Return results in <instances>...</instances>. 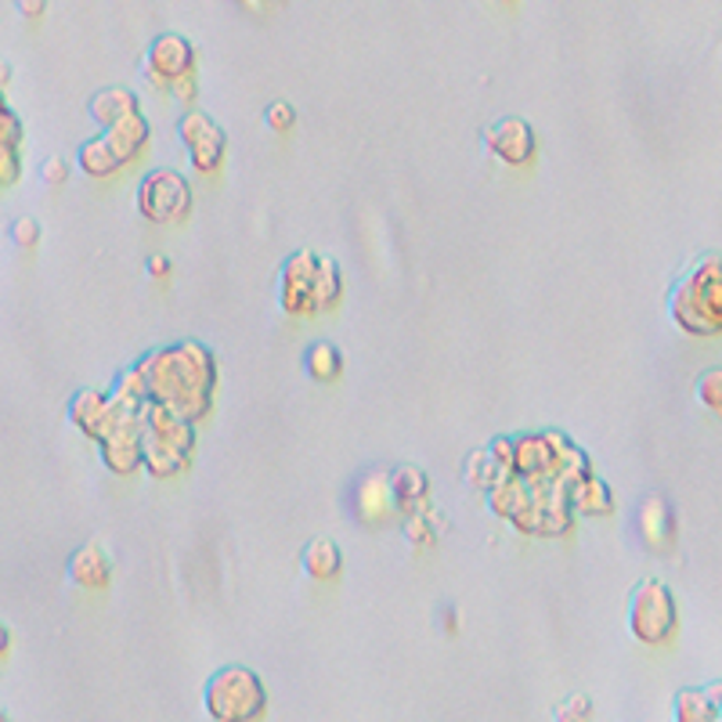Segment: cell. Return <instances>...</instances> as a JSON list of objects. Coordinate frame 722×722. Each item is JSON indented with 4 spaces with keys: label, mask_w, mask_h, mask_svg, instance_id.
Returning <instances> with one entry per match:
<instances>
[{
    "label": "cell",
    "mask_w": 722,
    "mask_h": 722,
    "mask_svg": "<svg viewBox=\"0 0 722 722\" xmlns=\"http://www.w3.org/2000/svg\"><path fill=\"white\" fill-rule=\"evenodd\" d=\"M8 650H11V628L0 622V658H4Z\"/></svg>",
    "instance_id": "f35d334b"
},
{
    "label": "cell",
    "mask_w": 722,
    "mask_h": 722,
    "mask_svg": "<svg viewBox=\"0 0 722 722\" xmlns=\"http://www.w3.org/2000/svg\"><path fill=\"white\" fill-rule=\"evenodd\" d=\"M141 372V386H145V401L173 412L184 423H203L213 412V401H217V358H213L210 347L184 340V343H170L149 351L141 361H134Z\"/></svg>",
    "instance_id": "6da1fadb"
},
{
    "label": "cell",
    "mask_w": 722,
    "mask_h": 722,
    "mask_svg": "<svg viewBox=\"0 0 722 722\" xmlns=\"http://www.w3.org/2000/svg\"><path fill=\"white\" fill-rule=\"evenodd\" d=\"M130 113H141V109H138V95L127 87H105L87 102V116L95 119L102 130H109L113 124L127 119Z\"/></svg>",
    "instance_id": "44dd1931"
},
{
    "label": "cell",
    "mask_w": 722,
    "mask_h": 722,
    "mask_svg": "<svg viewBox=\"0 0 722 722\" xmlns=\"http://www.w3.org/2000/svg\"><path fill=\"white\" fill-rule=\"evenodd\" d=\"M463 477H466V485L470 488H477V491H491L495 485H502L506 474L499 463L491 459V452L488 448H477V452H470V456H466V463H463Z\"/></svg>",
    "instance_id": "d4e9b609"
},
{
    "label": "cell",
    "mask_w": 722,
    "mask_h": 722,
    "mask_svg": "<svg viewBox=\"0 0 722 722\" xmlns=\"http://www.w3.org/2000/svg\"><path fill=\"white\" fill-rule=\"evenodd\" d=\"M510 477L513 480H524L528 488L564 485V480H560V466H556V452H553L550 434L542 431V434H517L513 437Z\"/></svg>",
    "instance_id": "30bf717a"
},
{
    "label": "cell",
    "mask_w": 722,
    "mask_h": 722,
    "mask_svg": "<svg viewBox=\"0 0 722 722\" xmlns=\"http://www.w3.org/2000/svg\"><path fill=\"white\" fill-rule=\"evenodd\" d=\"M480 145L485 152L499 159L502 167H513V170H528L534 159H539V134L520 116H502L480 134Z\"/></svg>",
    "instance_id": "9c48e42d"
},
{
    "label": "cell",
    "mask_w": 722,
    "mask_h": 722,
    "mask_svg": "<svg viewBox=\"0 0 722 722\" xmlns=\"http://www.w3.org/2000/svg\"><path fill=\"white\" fill-rule=\"evenodd\" d=\"M76 167L84 178L91 181H113L116 173H124V163L113 156V149L105 145V138L98 134V138H87L84 145H79V152H76Z\"/></svg>",
    "instance_id": "603a6c76"
},
{
    "label": "cell",
    "mask_w": 722,
    "mask_h": 722,
    "mask_svg": "<svg viewBox=\"0 0 722 722\" xmlns=\"http://www.w3.org/2000/svg\"><path fill=\"white\" fill-rule=\"evenodd\" d=\"M145 267H149V275L156 278V283H167V278L173 275V264H170V257H163V253H152Z\"/></svg>",
    "instance_id": "e575fe53"
},
{
    "label": "cell",
    "mask_w": 722,
    "mask_h": 722,
    "mask_svg": "<svg viewBox=\"0 0 722 722\" xmlns=\"http://www.w3.org/2000/svg\"><path fill=\"white\" fill-rule=\"evenodd\" d=\"M391 477V491H394V510L397 513H420L431 510V477L420 466H397Z\"/></svg>",
    "instance_id": "d6986e66"
},
{
    "label": "cell",
    "mask_w": 722,
    "mask_h": 722,
    "mask_svg": "<svg viewBox=\"0 0 722 722\" xmlns=\"http://www.w3.org/2000/svg\"><path fill=\"white\" fill-rule=\"evenodd\" d=\"M672 326L687 337H719L722 332V267L719 257H701L693 272L668 297Z\"/></svg>",
    "instance_id": "7a4b0ae2"
},
{
    "label": "cell",
    "mask_w": 722,
    "mask_h": 722,
    "mask_svg": "<svg viewBox=\"0 0 722 722\" xmlns=\"http://www.w3.org/2000/svg\"><path fill=\"white\" fill-rule=\"evenodd\" d=\"M499 4H517V0H499Z\"/></svg>",
    "instance_id": "b9f144b4"
},
{
    "label": "cell",
    "mask_w": 722,
    "mask_h": 722,
    "mask_svg": "<svg viewBox=\"0 0 722 722\" xmlns=\"http://www.w3.org/2000/svg\"><path fill=\"white\" fill-rule=\"evenodd\" d=\"M719 683H712L708 690L683 687L672 698V722H719Z\"/></svg>",
    "instance_id": "ffe728a7"
},
{
    "label": "cell",
    "mask_w": 722,
    "mask_h": 722,
    "mask_svg": "<svg viewBox=\"0 0 722 722\" xmlns=\"http://www.w3.org/2000/svg\"><path fill=\"white\" fill-rule=\"evenodd\" d=\"M105 145L113 149V156L124 163V170L130 163H138V159L149 152V145H152V127H149V119H145L141 113H130L127 119H119V124H113L109 130L102 134Z\"/></svg>",
    "instance_id": "2e32d148"
},
{
    "label": "cell",
    "mask_w": 722,
    "mask_h": 722,
    "mask_svg": "<svg viewBox=\"0 0 722 722\" xmlns=\"http://www.w3.org/2000/svg\"><path fill=\"white\" fill-rule=\"evenodd\" d=\"M195 73V44L181 33H159L141 59V76L152 91H170L181 76Z\"/></svg>",
    "instance_id": "ba28073f"
},
{
    "label": "cell",
    "mask_w": 722,
    "mask_h": 722,
    "mask_svg": "<svg viewBox=\"0 0 722 722\" xmlns=\"http://www.w3.org/2000/svg\"><path fill=\"white\" fill-rule=\"evenodd\" d=\"M343 297V275H340V264L329 261V257H318L315 267V304H318V315L332 311Z\"/></svg>",
    "instance_id": "4316f807"
},
{
    "label": "cell",
    "mask_w": 722,
    "mask_h": 722,
    "mask_svg": "<svg viewBox=\"0 0 722 722\" xmlns=\"http://www.w3.org/2000/svg\"><path fill=\"white\" fill-rule=\"evenodd\" d=\"M15 11H19L25 22H36V19H44L47 0H15Z\"/></svg>",
    "instance_id": "d590c367"
},
{
    "label": "cell",
    "mask_w": 722,
    "mask_h": 722,
    "mask_svg": "<svg viewBox=\"0 0 722 722\" xmlns=\"http://www.w3.org/2000/svg\"><path fill=\"white\" fill-rule=\"evenodd\" d=\"M138 213L149 224H181L192 213V184L181 170H149L138 184Z\"/></svg>",
    "instance_id": "5b68a950"
},
{
    "label": "cell",
    "mask_w": 722,
    "mask_h": 722,
    "mask_svg": "<svg viewBox=\"0 0 722 722\" xmlns=\"http://www.w3.org/2000/svg\"><path fill=\"white\" fill-rule=\"evenodd\" d=\"M238 4H243L246 11H253V15H267V11L278 8L283 0H238Z\"/></svg>",
    "instance_id": "8d00e7d4"
},
{
    "label": "cell",
    "mask_w": 722,
    "mask_h": 722,
    "mask_svg": "<svg viewBox=\"0 0 722 722\" xmlns=\"http://www.w3.org/2000/svg\"><path fill=\"white\" fill-rule=\"evenodd\" d=\"M300 564L307 571V578L315 582H337L343 574V550L332 539H311L304 545Z\"/></svg>",
    "instance_id": "7402d4cb"
},
{
    "label": "cell",
    "mask_w": 722,
    "mask_h": 722,
    "mask_svg": "<svg viewBox=\"0 0 722 722\" xmlns=\"http://www.w3.org/2000/svg\"><path fill=\"white\" fill-rule=\"evenodd\" d=\"M189 466H192L189 452H181L178 445H170V440L141 431V470L149 477L170 480V477H181Z\"/></svg>",
    "instance_id": "ac0fdd59"
},
{
    "label": "cell",
    "mask_w": 722,
    "mask_h": 722,
    "mask_svg": "<svg viewBox=\"0 0 722 722\" xmlns=\"http://www.w3.org/2000/svg\"><path fill=\"white\" fill-rule=\"evenodd\" d=\"M401 534L412 550H434L437 545V534H440V517L434 510H420V513H408L405 524H401Z\"/></svg>",
    "instance_id": "83f0119b"
},
{
    "label": "cell",
    "mask_w": 722,
    "mask_h": 722,
    "mask_svg": "<svg viewBox=\"0 0 722 722\" xmlns=\"http://www.w3.org/2000/svg\"><path fill=\"white\" fill-rule=\"evenodd\" d=\"M167 95H173L181 105H195V98H199V84H195V73L192 76H181L178 84H173Z\"/></svg>",
    "instance_id": "836d02e7"
},
{
    "label": "cell",
    "mask_w": 722,
    "mask_h": 722,
    "mask_svg": "<svg viewBox=\"0 0 722 722\" xmlns=\"http://www.w3.org/2000/svg\"><path fill=\"white\" fill-rule=\"evenodd\" d=\"M178 138L189 152V163L195 173H217L224 167V156H229V134L221 130V124L206 113L189 109L178 119Z\"/></svg>",
    "instance_id": "52a82bcc"
},
{
    "label": "cell",
    "mask_w": 722,
    "mask_h": 722,
    "mask_svg": "<svg viewBox=\"0 0 722 722\" xmlns=\"http://www.w3.org/2000/svg\"><path fill=\"white\" fill-rule=\"evenodd\" d=\"M0 722H11V715L4 712V708H0Z\"/></svg>",
    "instance_id": "60d3db41"
},
{
    "label": "cell",
    "mask_w": 722,
    "mask_h": 722,
    "mask_svg": "<svg viewBox=\"0 0 722 722\" xmlns=\"http://www.w3.org/2000/svg\"><path fill=\"white\" fill-rule=\"evenodd\" d=\"M315 267H318V253H311V249H297L283 261V272H278V304H283L286 315H293V318H315L318 315Z\"/></svg>",
    "instance_id": "8fae6325"
},
{
    "label": "cell",
    "mask_w": 722,
    "mask_h": 722,
    "mask_svg": "<svg viewBox=\"0 0 722 722\" xmlns=\"http://www.w3.org/2000/svg\"><path fill=\"white\" fill-rule=\"evenodd\" d=\"M65 574H70V582L76 585V590L98 593L113 582V556H109L105 545L87 542L70 556V567H65Z\"/></svg>",
    "instance_id": "e0dca14e"
},
{
    "label": "cell",
    "mask_w": 722,
    "mask_h": 722,
    "mask_svg": "<svg viewBox=\"0 0 722 722\" xmlns=\"http://www.w3.org/2000/svg\"><path fill=\"white\" fill-rule=\"evenodd\" d=\"M102 466L113 477H130L141 470V412L119 420L109 434L98 440Z\"/></svg>",
    "instance_id": "7c38bea8"
},
{
    "label": "cell",
    "mask_w": 722,
    "mask_h": 722,
    "mask_svg": "<svg viewBox=\"0 0 722 722\" xmlns=\"http://www.w3.org/2000/svg\"><path fill=\"white\" fill-rule=\"evenodd\" d=\"M203 712L213 722H257L267 712L264 679L246 665L217 668L203 687Z\"/></svg>",
    "instance_id": "3957f363"
},
{
    "label": "cell",
    "mask_w": 722,
    "mask_h": 722,
    "mask_svg": "<svg viewBox=\"0 0 722 722\" xmlns=\"http://www.w3.org/2000/svg\"><path fill=\"white\" fill-rule=\"evenodd\" d=\"M564 502L574 517H590V520H599V517H610L614 513V491L604 477L596 474H585L578 480H571L564 488Z\"/></svg>",
    "instance_id": "9a60e30c"
},
{
    "label": "cell",
    "mask_w": 722,
    "mask_h": 722,
    "mask_svg": "<svg viewBox=\"0 0 722 722\" xmlns=\"http://www.w3.org/2000/svg\"><path fill=\"white\" fill-rule=\"evenodd\" d=\"M633 528L639 534V545L654 556H665L676 550V517L665 506V499L650 495V499L639 502V510L633 517Z\"/></svg>",
    "instance_id": "4fadbf2b"
},
{
    "label": "cell",
    "mask_w": 722,
    "mask_h": 722,
    "mask_svg": "<svg viewBox=\"0 0 722 722\" xmlns=\"http://www.w3.org/2000/svg\"><path fill=\"white\" fill-rule=\"evenodd\" d=\"M11 238H15V246L33 249V246H40V224L33 217H19L15 224H11Z\"/></svg>",
    "instance_id": "d6a6232c"
},
{
    "label": "cell",
    "mask_w": 722,
    "mask_h": 722,
    "mask_svg": "<svg viewBox=\"0 0 722 722\" xmlns=\"http://www.w3.org/2000/svg\"><path fill=\"white\" fill-rule=\"evenodd\" d=\"M625 625L628 636L639 647H668L679 636V604L676 593L658 578L636 582L625 604Z\"/></svg>",
    "instance_id": "277c9868"
},
{
    "label": "cell",
    "mask_w": 722,
    "mask_h": 722,
    "mask_svg": "<svg viewBox=\"0 0 722 722\" xmlns=\"http://www.w3.org/2000/svg\"><path fill=\"white\" fill-rule=\"evenodd\" d=\"M40 178H44V184H51V189H62V184L70 181V163H65L62 156H51L40 163Z\"/></svg>",
    "instance_id": "1f68e13d"
},
{
    "label": "cell",
    "mask_w": 722,
    "mask_h": 722,
    "mask_svg": "<svg viewBox=\"0 0 722 722\" xmlns=\"http://www.w3.org/2000/svg\"><path fill=\"white\" fill-rule=\"evenodd\" d=\"M440 625H445V633L456 636L459 633V614L456 610H445V614H440Z\"/></svg>",
    "instance_id": "74e56055"
},
{
    "label": "cell",
    "mask_w": 722,
    "mask_h": 722,
    "mask_svg": "<svg viewBox=\"0 0 722 722\" xmlns=\"http://www.w3.org/2000/svg\"><path fill=\"white\" fill-rule=\"evenodd\" d=\"M304 365H307V372H311L315 383H337L343 376V354H340V347L329 343V340H318V343L307 347Z\"/></svg>",
    "instance_id": "cb8c5ba5"
},
{
    "label": "cell",
    "mask_w": 722,
    "mask_h": 722,
    "mask_svg": "<svg viewBox=\"0 0 722 722\" xmlns=\"http://www.w3.org/2000/svg\"><path fill=\"white\" fill-rule=\"evenodd\" d=\"M394 510V491L386 474H365L354 488V520L365 528H383Z\"/></svg>",
    "instance_id": "5bb4252c"
},
{
    "label": "cell",
    "mask_w": 722,
    "mask_h": 722,
    "mask_svg": "<svg viewBox=\"0 0 722 722\" xmlns=\"http://www.w3.org/2000/svg\"><path fill=\"white\" fill-rule=\"evenodd\" d=\"M553 722H593V701L585 693H574V698L553 708Z\"/></svg>",
    "instance_id": "f546056e"
},
{
    "label": "cell",
    "mask_w": 722,
    "mask_h": 722,
    "mask_svg": "<svg viewBox=\"0 0 722 722\" xmlns=\"http://www.w3.org/2000/svg\"><path fill=\"white\" fill-rule=\"evenodd\" d=\"M698 401L712 412V416H719L722 412V369H708L698 380Z\"/></svg>",
    "instance_id": "f1b7e54d"
},
{
    "label": "cell",
    "mask_w": 722,
    "mask_h": 722,
    "mask_svg": "<svg viewBox=\"0 0 722 722\" xmlns=\"http://www.w3.org/2000/svg\"><path fill=\"white\" fill-rule=\"evenodd\" d=\"M264 127L275 130V134H289L293 127H297V109H293L289 102H272L264 109Z\"/></svg>",
    "instance_id": "4dcf8cb0"
},
{
    "label": "cell",
    "mask_w": 722,
    "mask_h": 722,
    "mask_svg": "<svg viewBox=\"0 0 722 722\" xmlns=\"http://www.w3.org/2000/svg\"><path fill=\"white\" fill-rule=\"evenodd\" d=\"M528 499H531V488L524 485V480H513V477H506L502 485H495V488L488 491L491 513L502 517V520H513V517L528 506Z\"/></svg>",
    "instance_id": "484cf974"
},
{
    "label": "cell",
    "mask_w": 722,
    "mask_h": 722,
    "mask_svg": "<svg viewBox=\"0 0 722 722\" xmlns=\"http://www.w3.org/2000/svg\"><path fill=\"white\" fill-rule=\"evenodd\" d=\"M134 412H141L138 401H127V397H119L113 391H95V386L73 394V401H70V423L87 440H95V445L113 431L119 420L134 416Z\"/></svg>",
    "instance_id": "8992f818"
},
{
    "label": "cell",
    "mask_w": 722,
    "mask_h": 722,
    "mask_svg": "<svg viewBox=\"0 0 722 722\" xmlns=\"http://www.w3.org/2000/svg\"><path fill=\"white\" fill-rule=\"evenodd\" d=\"M8 79H11V62H4V59H0V95H4Z\"/></svg>",
    "instance_id": "ab89813d"
}]
</instances>
